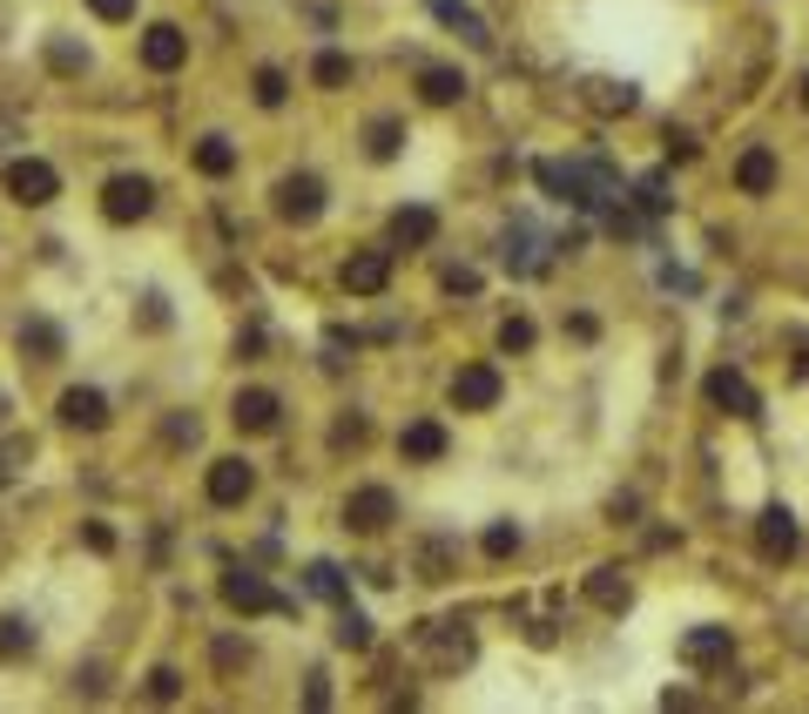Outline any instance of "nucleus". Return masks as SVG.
Instances as JSON below:
<instances>
[{"label":"nucleus","instance_id":"obj_1","mask_svg":"<svg viewBox=\"0 0 809 714\" xmlns=\"http://www.w3.org/2000/svg\"><path fill=\"white\" fill-rule=\"evenodd\" d=\"M8 195H14V203H27V210H48L55 195H61L55 163H41V155H21V163H8Z\"/></svg>","mask_w":809,"mask_h":714},{"label":"nucleus","instance_id":"obj_2","mask_svg":"<svg viewBox=\"0 0 809 714\" xmlns=\"http://www.w3.org/2000/svg\"><path fill=\"white\" fill-rule=\"evenodd\" d=\"M148 210H156V182L148 176H108V189H102V216L108 223H142Z\"/></svg>","mask_w":809,"mask_h":714},{"label":"nucleus","instance_id":"obj_3","mask_svg":"<svg viewBox=\"0 0 809 714\" xmlns=\"http://www.w3.org/2000/svg\"><path fill=\"white\" fill-rule=\"evenodd\" d=\"M392 520H398V499L384 486H358L352 499H344V526H352V533H384Z\"/></svg>","mask_w":809,"mask_h":714},{"label":"nucleus","instance_id":"obj_4","mask_svg":"<svg viewBox=\"0 0 809 714\" xmlns=\"http://www.w3.org/2000/svg\"><path fill=\"white\" fill-rule=\"evenodd\" d=\"M277 216L284 223H318L324 216V182L318 176H284L277 182Z\"/></svg>","mask_w":809,"mask_h":714},{"label":"nucleus","instance_id":"obj_5","mask_svg":"<svg viewBox=\"0 0 809 714\" xmlns=\"http://www.w3.org/2000/svg\"><path fill=\"white\" fill-rule=\"evenodd\" d=\"M702 391H709V405L736 412V418H762V398H756V384H749L742 371H728V365H722V371H709V384H702Z\"/></svg>","mask_w":809,"mask_h":714},{"label":"nucleus","instance_id":"obj_6","mask_svg":"<svg viewBox=\"0 0 809 714\" xmlns=\"http://www.w3.org/2000/svg\"><path fill=\"white\" fill-rule=\"evenodd\" d=\"M223 600L237 607V614H284V607H290L284 593L263 586V573H223Z\"/></svg>","mask_w":809,"mask_h":714},{"label":"nucleus","instance_id":"obj_7","mask_svg":"<svg viewBox=\"0 0 809 714\" xmlns=\"http://www.w3.org/2000/svg\"><path fill=\"white\" fill-rule=\"evenodd\" d=\"M499 391H507V384H499L492 365H466V371L452 378V405H459V412H492Z\"/></svg>","mask_w":809,"mask_h":714},{"label":"nucleus","instance_id":"obj_8","mask_svg":"<svg viewBox=\"0 0 809 714\" xmlns=\"http://www.w3.org/2000/svg\"><path fill=\"white\" fill-rule=\"evenodd\" d=\"M142 61L156 68V74H176V68L189 61V34H182L176 21H156V27L142 34Z\"/></svg>","mask_w":809,"mask_h":714},{"label":"nucleus","instance_id":"obj_9","mask_svg":"<svg viewBox=\"0 0 809 714\" xmlns=\"http://www.w3.org/2000/svg\"><path fill=\"white\" fill-rule=\"evenodd\" d=\"M796 512L789 505H769L762 520H756V546H762V560H796Z\"/></svg>","mask_w":809,"mask_h":714},{"label":"nucleus","instance_id":"obj_10","mask_svg":"<svg viewBox=\"0 0 809 714\" xmlns=\"http://www.w3.org/2000/svg\"><path fill=\"white\" fill-rule=\"evenodd\" d=\"M250 492H257L250 459H216V465H210V499H216V505H243Z\"/></svg>","mask_w":809,"mask_h":714},{"label":"nucleus","instance_id":"obj_11","mask_svg":"<svg viewBox=\"0 0 809 714\" xmlns=\"http://www.w3.org/2000/svg\"><path fill=\"white\" fill-rule=\"evenodd\" d=\"M384 284H392V257L384 250H358L352 263H344V290L352 297H378Z\"/></svg>","mask_w":809,"mask_h":714},{"label":"nucleus","instance_id":"obj_12","mask_svg":"<svg viewBox=\"0 0 809 714\" xmlns=\"http://www.w3.org/2000/svg\"><path fill=\"white\" fill-rule=\"evenodd\" d=\"M277 391H263V384H250V391H237V405H229V418H237V431H277Z\"/></svg>","mask_w":809,"mask_h":714},{"label":"nucleus","instance_id":"obj_13","mask_svg":"<svg viewBox=\"0 0 809 714\" xmlns=\"http://www.w3.org/2000/svg\"><path fill=\"white\" fill-rule=\"evenodd\" d=\"M61 425H74V431H102V425H108V398H102V391H88V384L61 391Z\"/></svg>","mask_w":809,"mask_h":714},{"label":"nucleus","instance_id":"obj_14","mask_svg":"<svg viewBox=\"0 0 809 714\" xmlns=\"http://www.w3.org/2000/svg\"><path fill=\"white\" fill-rule=\"evenodd\" d=\"M587 600H594L600 614H628L634 586H628V573H621V567H594V573H587Z\"/></svg>","mask_w":809,"mask_h":714},{"label":"nucleus","instance_id":"obj_15","mask_svg":"<svg viewBox=\"0 0 809 714\" xmlns=\"http://www.w3.org/2000/svg\"><path fill=\"white\" fill-rule=\"evenodd\" d=\"M398 452H405L412 465L445 459V425H439V418H412V425H405V439H398Z\"/></svg>","mask_w":809,"mask_h":714},{"label":"nucleus","instance_id":"obj_16","mask_svg":"<svg viewBox=\"0 0 809 714\" xmlns=\"http://www.w3.org/2000/svg\"><path fill=\"white\" fill-rule=\"evenodd\" d=\"M736 654V641H728V627H695L681 641V661H695V667H715V661H728Z\"/></svg>","mask_w":809,"mask_h":714},{"label":"nucleus","instance_id":"obj_17","mask_svg":"<svg viewBox=\"0 0 809 714\" xmlns=\"http://www.w3.org/2000/svg\"><path fill=\"white\" fill-rule=\"evenodd\" d=\"M432 236H439V216H432V210H398V216H392V243H398V250H426Z\"/></svg>","mask_w":809,"mask_h":714},{"label":"nucleus","instance_id":"obj_18","mask_svg":"<svg viewBox=\"0 0 809 714\" xmlns=\"http://www.w3.org/2000/svg\"><path fill=\"white\" fill-rule=\"evenodd\" d=\"M736 182H742V195H769V189H776V155L749 148L742 163H736Z\"/></svg>","mask_w":809,"mask_h":714},{"label":"nucleus","instance_id":"obj_19","mask_svg":"<svg viewBox=\"0 0 809 714\" xmlns=\"http://www.w3.org/2000/svg\"><path fill=\"white\" fill-rule=\"evenodd\" d=\"M418 95H426L432 108H452L459 95H466V74H459V68H426V74H418Z\"/></svg>","mask_w":809,"mask_h":714},{"label":"nucleus","instance_id":"obj_20","mask_svg":"<svg viewBox=\"0 0 809 714\" xmlns=\"http://www.w3.org/2000/svg\"><path fill=\"white\" fill-rule=\"evenodd\" d=\"M634 82H587V108L594 115H634Z\"/></svg>","mask_w":809,"mask_h":714},{"label":"nucleus","instance_id":"obj_21","mask_svg":"<svg viewBox=\"0 0 809 714\" xmlns=\"http://www.w3.org/2000/svg\"><path fill=\"white\" fill-rule=\"evenodd\" d=\"M365 148H371V163H392V155L405 148V122L398 115H378V122L365 129Z\"/></svg>","mask_w":809,"mask_h":714},{"label":"nucleus","instance_id":"obj_22","mask_svg":"<svg viewBox=\"0 0 809 714\" xmlns=\"http://www.w3.org/2000/svg\"><path fill=\"white\" fill-rule=\"evenodd\" d=\"M426 641H432V654H439L445 667H466V661H473V633H466V627H445V633L432 627Z\"/></svg>","mask_w":809,"mask_h":714},{"label":"nucleus","instance_id":"obj_23","mask_svg":"<svg viewBox=\"0 0 809 714\" xmlns=\"http://www.w3.org/2000/svg\"><path fill=\"white\" fill-rule=\"evenodd\" d=\"M197 169H203V176H229V169H237V148H229V135H203V142H197Z\"/></svg>","mask_w":809,"mask_h":714},{"label":"nucleus","instance_id":"obj_24","mask_svg":"<svg viewBox=\"0 0 809 714\" xmlns=\"http://www.w3.org/2000/svg\"><path fill=\"white\" fill-rule=\"evenodd\" d=\"M27 654H34V627L21 614H8L0 620V661H27Z\"/></svg>","mask_w":809,"mask_h":714},{"label":"nucleus","instance_id":"obj_25","mask_svg":"<svg viewBox=\"0 0 809 714\" xmlns=\"http://www.w3.org/2000/svg\"><path fill=\"white\" fill-rule=\"evenodd\" d=\"M439 21H445V27H459L473 48H486V41H492V34H486V21H479L473 8H459V0H439Z\"/></svg>","mask_w":809,"mask_h":714},{"label":"nucleus","instance_id":"obj_26","mask_svg":"<svg viewBox=\"0 0 809 714\" xmlns=\"http://www.w3.org/2000/svg\"><path fill=\"white\" fill-rule=\"evenodd\" d=\"M337 647H352V654H365V647H371V620H365V614H352V607H344V614H337Z\"/></svg>","mask_w":809,"mask_h":714},{"label":"nucleus","instance_id":"obj_27","mask_svg":"<svg viewBox=\"0 0 809 714\" xmlns=\"http://www.w3.org/2000/svg\"><path fill=\"white\" fill-rule=\"evenodd\" d=\"M21 350H34V357L48 365V357L61 350V331H55V324H21Z\"/></svg>","mask_w":809,"mask_h":714},{"label":"nucleus","instance_id":"obj_28","mask_svg":"<svg viewBox=\"0 0 809 714\" xmlns=\"http://www.w3.org/2000/svg\"><path fill=\"white\" fill-rule=\"evenodd\" d=\"M311 82H318V88H344V82H352V55H318Z\"/></svg>","mask_w":809,"mask_h":714},{"label":"nucleus","instance_id":"obj_29","mask_svg":"<svg viewBox=\"0 0 809 714\" xmlns=\"http://www.w3.org/2000/svg\"><path fill=\"white\" fill-rule=\"evenodd\" d=\"M257 102H263V108H284V102H290L284 68H257Z\"/></svg>","mask_w":809,"mask_h":714},{"label":"nucleus","instance_id":"obj_30","mask_svg":"<svg viewBox=\"0 0 809 714\" xmlns=\"http://www.w3.org/2000/svg\"><path fill=\"white\" fill-rule=\"evenodd\" d=\"M479 546L492 552V560H513V552H520V526H513V520H499V526H486Z\"/></svg>","mask_w":809,"mask_h":714},{"label":"nucleus","instance_id":"obj_31","mask_svg":"<svg viewBox=\"0 0 809 714\" xmlns=\"http://www.w3.org/2000/svg\"><path fill=\"white\" fill-rule=\"evenodd\" d=\"M499 350H533V317H507V324H499Z\"/></svg>","mask_w":809,"mask_h":714},{"label":"nucleus","instance_id":"obj_32","mask_svg":"<svg viewBox=\"0 0 809 714\" xmlns=\"http://www.w3.org/2000/svg\"><path fill=\"white\" fill-rule=\"evenodd\" d=\"M634 195H641V210L662 216V210H668V176H641V182H634Z\"/></svg>","mask_w":809,"mask_h":714},{"label":"nucleus","instance_id":"obj_33","mask_svg":"<svg viewBox=\"0 0 809 714\" xmlns=\"http://www.w3.org/2000/svg\"><path fill=\"white\" fill-rule=\"evenodd\" d=\"M48 61H55V74H82V68H88V55L74 48V41H55V48H48Z\"/></svg>","mask_w":809,"mask_h":714},{"label":"nucleus","instance_id":"obj_34","mask_svg":"<svg viewBox=\"0 0 809 714\" xmlns=\"http://www.w3.org/2000/svg\"><path fill=\"white\" fill-rule=\"evenodd\" d=\"M311 593H324V600H344V573L318 560V567H311Z\"/></svg>","mask_w":809,"mask_h":714},{"label":"nucleus","instance_id":"obj_35","mask_svg":"<svg viewBox=\"0 0 809 714\" xmlns=\"http://www.w3.org/2000/svg\"><path fill=\"white\" fill-rule=\"evenodd\" d=\"M148 694H156V701H176V694H182V674H176V667H156V674H148Z\"/></svg>","mask_w":809,"mask_h":714},{"label":"nucleus","instance_id":"obj_36","mask_svg":"<svg viewBox=\"0 0 809 714\" xmlns=\"http://www.w3.org/2000/svg\"><path fill=\"white\" fill-rule=\"evenodd\" d=\"M95 21H135V0H88Z\"/></svg>","mask_w":809,"mask_h":714},{"label":"nucleus","instance_id":"obj_37","mask_svg":"<svg viewBox=\"0 0 809 714\" xmlns=\"http://www.w3.org/2000/svg\"><path fill=\"white\" fill-rule=\"evenodd\" d=\"M445 290H452V297H473V290H479V276H473V270H452V276H445Z\"/></svg>","mask_w":809,"mask_h":714},{"label":"nucleus","instance_id":"obj_38","mask_svg":"<svg viewBox=\"0 0 809 714\" xmlns=\"http://www.w3.org/2000/svg\"><path fill=\"white\" fill-rule=\"evenodd\" d=\"M331 439H337V445H365V418H344Z\"/></svg>","mask_w":809,"mask_h":714},{"label":"nucleus","instance_id":"obj_39","mask_svg":"<svg viewBox=\"0 0 809 714\" xmlns=\"http://www.w3.org/2000/svg\"><path fill=\"white\" fill-rule=\"evenodd\" d=\"M243 661H250V647H237V641H223V647H216V667H243Z\"/></svg>","mask_w":809,"mask_h":714},{"label":"nucleus","instance_id":"obj_40","mask_svg":"<svg viewBox=\"0 0 809 714\" xmlns=\"http://www.w3.org/2000/svg\"><path fill=\"white\" fill-rule=\"evenodd\" d=\"M688 155H695V142H688V135H675V129H668V163H688Z\"/></svg>","mask_w":809,"mask_h":714},{"label":"nucleus","instance_id":"obj_41","mask_svg":"<svg viewBox=\"0 0 809 714\" xmlns=\"http://www.w3.org/2000/svg\"><path fill=\"white\" fill-rule=\"evenodd\" d=\"M802 108H809V74H802Z\"/></svg>","mask_w":809,"mask_h":714}]
</instances>
